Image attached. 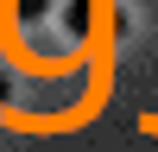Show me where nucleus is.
Here are the masks:
<instances>
[{
  "label": "nucleus",
  "instance_id": "f257e3e1",
  "mask_svg": "<svg viewBox=\"0 0 158 152\" xmlns=\"http://www.w3.org/2000/svg\"><path fill=\"white\" fill-rule=\"evenodd\" d=\"M44 6L51 0H19V19H44Z\"/></svg>",
  "mask_w": 158,
  "mask_h": 152
},
{
  "label": "nucleus",
  "instance_id": "f03ea898",
  "mask_svg": "<svg viewBox=\"0 0 158 152\" xmlns=\"http://www.w3.org/2000/svg\"><path fill=\"white\" fill-rule=\"evenodd\" d=\"M6 95H13V82H6V76H0V108H6Z\"/></svg>",
  "mask_w": 158,
  "mask_h": 152
}]
</instances>
